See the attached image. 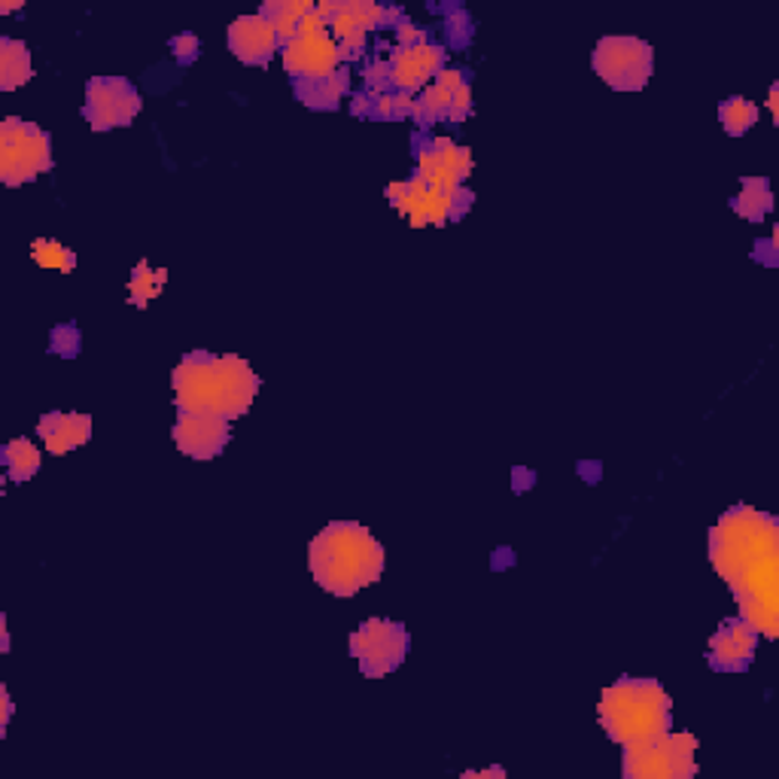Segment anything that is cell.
<instances>
[{"label":"cell","instance_id":"1","mask_svg":"<svg viewBox=\"0 0 779 779\" xmlns=\"http://www.w3.org/2000/svg\"><path fill=\"white\" fill-rule=\"evenodd\" d=\"M709 560L740 607V619L779 636V524L755 506L728 508L709 530Z\"/></svg>","mask_w":779,"mask_h":779},{"label":"cell","instance_id":"2","mask_svg":"<svg viewBox=\"0 0 779 779\" xmlns=\"http://www.w3.org/2000/svg\"><path fill=\"white\" fill-rule=\"evenodd\" d=\"M173 402L177 411H201L235 421L248 414L260 393V375L235 354H186L173 369Z\"/></svg>","mask_w":779,"mask_h":779},{"label":"cell","instance_id":"3","mask_svg":"<svg viewBox=\"0 0 779 779\" xmlns=\"http://www.w3.org/2000/svg\"><path fill=\"white\" fill-rule=\"evenodd\" d=\"M308 569L326 594L354 597L381 579L383 548L357 520H333L310 539Z\"/></svg>","mask_w":779,"mask_h":779},{"label":"cell","instance_id":"4","mask_svg":"<svg viewBox=\"0 0 779 779\" xmlns=\"http://www.w3.org/2000/svg\"><path fill=\"white\" fill-rule=\"evenodd\" d=\"M600 725L619 746L649 740L673 725V701L657 680H621L600 697Z\"/></svg>","mask_w":779,"mask_h":779},{"label":"cell","instance_id":"5","mask_svg":"<svg viewBox=\"0 0 779 779\" xmlns=\"http://www.w3.org/2000/svg\"><path fill=\"white\" fill-rule=\"evenodd\" d=\"M621 770L628 779H692L697 773V737L688 730H664L628 743Z\"/></svg>","mask_w":779,"mask_h":779},{"label":"cell","instance_id":"6","mask_svg":"<svg viewBox=\"0 0 779 779\" xmlns=\"http://www.w3.org/2000/svg\"><path fill=\"white\" fill-rule=\"evenodd\" d=\"M52 171V137L25 119H3L0 125V180L25 186Z\"/></svg>","mask_w":779,"mask_h":779},{"label":"cell","instance_id":"7","mask_svg":"<svg viewBox=\"0 0 779 779\" xmlns=\"http://www.w3.org/2000/svg\"><path fill=\"white\" fill-rule=\"evenodd\" d=\"M350 655L357 657L359 673L369 680H383L406 664L409 631L406 624L387 619H369L350 633Z\"/></svg>","mask_w":779,"mask_h":779},{"label":"cell","instance_id":"8","mask_svg":"<svg viewBox=\"0 0 779 779\" xmlns=\"http://www.w3.org/2000/svg\"><path fill=\"white\" fill-rule=\"evenodd\" d=\"M594 74L615 92H640L652 80L655 52L640 38H603L591 55Z\"/></svg>","mask_w":779,"mask_h":779},{"label":"cell","instance_id":"9","mask_svg":"<svg viewBox=\"0 0 779 779\" xmlns=\"http://www.w3.org/2000/svg\"><path fill=\"white\" fill-rule=\"evenodd\" d=\"M341 52L338 43L329 34V25L320 22V15L310 10L298 34L290 43H284V67L293 80H323V76L338 74Z\"/></svg>","mask_w":779,"mask_h":779},{"label":"cell","instance_id":"10","mask_svg":"<svg viewBox=\"0 0 779 779\" xmlns=\"http://www.w3.org/2000/svg\"><path fill=\"white\" fill-rule=\"evenodd\" d=\"M140 92L131 80L123 76H92L86 83V104L83 116L92 125V131H110V128H125L137 119L140 113Z\"/></svg>","mask_w":779,"mask_h":779},{"label":"cell","instance_id":"11","mask_svg":"<svg viewBox=\"0 0 779 779\" xmlns=\"http://www.w3.org/2000/svg\"><path fill=\"white\" fill-rule=\"evenodd\" d=\"M232 439L229 421L217 414H201V411H180L173 421V445L180 454L192 460L220 457Z\"/></svg>","mask_w":779,"mask_h":779},{"label":"cell","instance_id":"12","mask_svg":"<svg viewBox=\"0 0 779 779\" xmlns=\"http://www.w3.org/2000/svg\"><path fill=\"white\" fill-rule=\"evenodd\" d=\"M387 62H390V88L414 95L418 88L445 71V50L435 43H421V46L397 50Z\"/></svg>","mask_w":779,"mask_h":779},{"label":"cell","instance_id":"13","mask_svg":"<svg viewBox=\"0 0 779 779\" xmlns=\"http://www.w3.org/2000/svg\"><path fill=\"white\" fill-rule=\"evenodd\" d=\"M755 649H758V631L743 619H728L718 624V631L709 640V664L722 673H743L752 664Z\"/></svg>","mask_w":779,"mask_h":779},{"label":"cell","instance_id":"14","mask_svg":"<svg viewBox=\"0 0 779 779\" xmlns=\"http://www.w3.org/2000/svg\"><path fill=\"white\" fill-rule=\"evenodd\" d=\"M277 43H281L277 31L260 13L241 15V19H235L229 25V50H232L238 62L256 64V67L269 64L274 52H277Z\"/></svg>","mask_w":779,"mask_h":779},{"label":"cell","instance_id":"15","mask_svg":"<svg viewBox=\"0 0 779 779\" xmlns=\"http://www.w3.org/2000/svg\"><path fill=\"white\" fill-rule=\"evenodd\" d=\"M38 435L43 439V445L55 457L71 454L74 448H83L92 439V418L88 414H76V411H50L43 414L38 423Z\"/></svg>","mask_w":779,"mask_h":779},{"label":"cell","instance_id":"16","mask_svg":"<svg viewBox=\"0 0 779 779\" xmlns=\"http://www.w3.org/2000/svg\"><path fill=\"white\" fill-rule=\"evenodd\" d=\"M293 88H296L298 101L308 104L310 110H335L350 88V74L338 71V74L323 76V80H293Z\"/></svg>","mask_w":779,"mask_h":779},{"label":"cell","instance_id":"17","mask_svg":"<svg viewBox=\"0 0 779 779\" xmlns=\"http://www.w3.org/2000/svg\"><path fill=\"white\" fill-rule=\"evenodd\" d=\"M34 67H31V50L25 40L0 38V88L15 92L25 83H31Z\"/></svg>","mask_w":779,"mask_h":779},{"label":"cell","instance_id":"18","mask_svg":"<svg viewBox=\"0 0 779 779\" xmlns=\"http://www.w3.org/2000/svg\"><path fill=\"white\" fill-rule=\"evenodd\" d=\"M730 208L740 213L743 220L749 223H761L770 208H773V192H770V180L767 177H746L740 183V192L734 196Z\"/></svg>","mask_w":779,"mask_h":779},{"label":"cell","instance_id":"19","mask_svg":"<svg viewBox=\"0 0 779 779\" xmlns=\"http://www.w3.org/2000/svg\"><path fill=\"white\" fill-rule=\"evenodd\" d=\"M0 463H3V470H7V475H10L13 482L22 484L31 482V478L38 475L40 466H43V454H40L34 442L13 439V442H7V445L0 448Z\"/></svg>","mask_w":779,"mask_h":779},{"label":"cell","instance_id":"20","mask_svg":"<svg viewBox=\"0 0 779 779\" xmlns=\"http://www.w3.org/2000/svg\"><path fill=\"white\" fill-rule=\"evenodd\" d=\"M310 10H314L310 0H269L260 10V15L272 22L277 38L284 40V43H290V40L298 34V25H302V19H305Z\"/></svg>","mask_w":779,"mask_h":779},{"label":"cell","instance_id":"21","mask_svg":"<svg viewBox=\"0 0 779 779\" xmlns=\"http://www.w3.org/2000/svg\"><path fill=\"white\" fill-rule=\"evenodd\" d=\"M165 281H168V272H165V269H152L147 260H140L137 262L135 274H131V281H128V302H131L135 308H147L152 298L161 296Z\"/></svg>","mask_w":779,"mask_h":779},{"label":"cell","instance_id":"22","mask_svg":"<svg viewBox=\"0 0 779 779\" xmlns=\"http://www.w3.org/2000/svg\"><path fill=\"white\" fill-rule=\"evenodd\" d=\"M718 123L730 137H743L758 123V107L749 98H740V95L725 98L718 107Z\"/></svg>","mask_w":779,"mask_h":779},{"label":"cell","instance_id":"23","mask_svg":"<svg viewBox=\"0 0 779 779\" xmlns=\"http://www.w3.org/2000/svg\"><path fill=\"white\" fill-rule=\"evenodd\" d=\"M31 256H34V262L43 265V269H55V272L62 274H71L76 269L74 253L64 248L62 241H55V238H38V241L31 244Z\"/></svg>","mask_w":779,"mask_h":779},{"label":"cell","instance_id":"24","mask_svg":"<svg viewBox=\"0 0 779 779\" xmlns=\"http://www.w3.org/2000/svg\"><path fill=\"white\" fill-rule=\"evenodd\" d=\"M414 95H406V92H381V95H375V107H371V113L375 116H381V119H409V116H414Z\"/></svg>","mask_w":779,"mask_h":779},{"label":"cell","instance_id":"25","mask_svg":"<svg viewBox=\"0 0 779 779\" xmlns=\"http://www.w3.org/2000/svg\"><path fill=\"white\" fill-rule=\"evenodd\" d=\"M470 110H472V88L470 83H466V86L454 92V104H451V113H448V123L460 125L466 116H470Z\"/></svg>","mask_w":779,"mask_h":779},{"label":"cell","instance_id":"26","mask_svg":"<svg viewBox=\"0 0 779 779\" xmlns=\"http://www.w3.org/2000/svg\"><path fill=\"white\" fill-rule=\"evenodd\" d=\"M76 338H80V335H76L74 326H59V329L52 333V350H55V354H64V357H74L76 347H80L76 345Z\"/></svg>","mask_w":779,"mask_h":779},{"label":"cell","instance_id":"27","mask_svg":"<svg viewBox=\"0 0 779 779\" xmlns=\"http://www.w3.org/2000/svg\"><path fill=\"white\" fill-rule=\"evenodd\" d=\"M199 38L196 34H177V38L171 40V52L180 59V62H192L196 55H199Z\"/></svg>","mask_w":779,"mask_h":779},{"label":"cell","instance_id":"28","mask_svg":"<svg viewBox=\"0 0 779 779\" xmlns=\"http://www.w3.org/2000/svg\"><path fill=\"white\" fill-rule=\"evenodd\" d=\"M13 701H10V692L7 688H0V734H7V725H10V718H13Z\"/></svg>","mask_w":779,"mask_h":779},{"label":"cell","instance_id":"29","mask_svg":"<svg viewBox=\"0 0 779 779\" xmlns=\"http://www.w3.org/2000/svg\"><path fill=\"white\" fill-rule=\"evenodd\" d=\"M491 777L503 779L506 777V770H503V767H487V770H466V773H463V779H491Z\"/></svg>","mask_w":779,"mask_h":779},{"label":"cell","instance_id":"30","mask_svg":"<svg viewBox=\"0 0 779 779\" xmlns=\"http://www.w3.org/2000/svg\"><path fill=\"white\" fill-rule=\"evenodd\" d=\"M0 649L10 652V633H7V615H0Z\"/></svg>","mask_w":779,"mask_h":779},{"label":"cell","instance_id":"31","mask_svg":"<svg viewBox=\"0 0 779 779\" xmlns=\"http://www.w3.org/2000/svg\"><path fill=\"white\" fill-rule=\"evenodd\" d=\"M767 104H770L773 119H779V86H770V98H767Z\"/></svg>","mask_w":779,"mask_h":779},{"label":"cell","instance_id":"32","mask_svg":"<svg viewBox=\"0 0 779 779\" xmlns=\"http://www.w3.org/2000/svg\"><path fill=\"white\" fill-rule=\"evenodd\" d=\"M25 3H0V13H15V10H22Z\"/></svg>","mask_w":779,"mask_h":779}]
</instances>
